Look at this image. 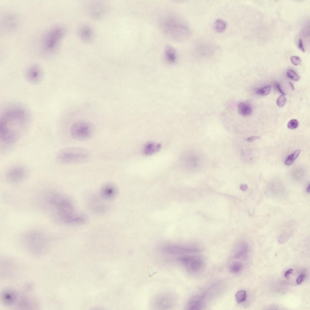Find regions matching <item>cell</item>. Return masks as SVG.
<instances>
[{"label": "cell", "mask_w": 310, "mask_h": 310, "mask_svg": "<svg viewBox=\"0 0 310 310\" xmlns=\"http://www.w3.org/2000/svg\"><path fill=\"white\" fill-rule=\"evenodd\" d=\"M117 193L115 186L111 183H107L101 187L100 194L103 198L106 200H111L114 198Z\"/></svg>", "instance_id": "obj_12"}, {"label": "cell", "mask_w": 310, "mask_h": 310, "mask_svg": "<svg viewBox=\"0 0 310 310\" xmlns=\"http://www.w3.org/2000/svg\"><path fill=\"white\" fill-rule=\"evenodd\" d=\"M29 121V115L24 108L18 106L8 108L0 117L1 139L8 144L15 143L25 131Z\"/></svg>", "instance_id": "obj_2"}, {"label": "cell", "mask_w": 310, "mask_h": 310, "mask_svg": "<svg viewBox=\"0 0 310 310\" xmlns=\"http://www.w3.org/2000/svg\"><path fill=\"white\" fill-rule=\"evenodd\" d=\"M275 86L277 89V90L282 94L285 95L286 94L283 92L282 90L281 85L279 83L276 82L275 84Z\"/></svg>", "instance_id": "obj_33"}, {"label": "cell", "mask_w": 310, "mask_h": 310, "mask_svg": "<svg viewBox=\"0 0 310 310\" xmlns=\"http://www.w3.org/2000/svg\"><path fill=\"white\" fill-rule=\"evenodd\" d=\"M40 205L45 213L54 220L65 223H81L85 218L75 213L71 202L57 192H46L40 200Z\"/></svg>", "instance_id": "obj_1"}, {"label": "cell", "mask_w": 310, "mask_h": 310, "mask_svg": "<svg viewBox=\"0 0 310 310\" xmlns=\"http://www.w3.org/2000/svg\"><path fill=\"white\" fill-rule=\"evenodd\" d=\"M228 26L227 22L221 18H217L215 20L213 24L214 31L218 33H220L224 31Z\"/></svg>", "instance_id": "obj_19"}, {"label": "cell", "mask_w": 310, "mask_h": 310, "mask_svg": "<svg viewBox=\"0 0 310 310\" xmlns=\"http://www.w3.org/2000/svg\"><path fill=\"white\" fill-rule=\"evenodd\" d=\"M204 296L202 295L195 296L192 298L188 302L186 309L187 310H200L202 309L205 306Z\"/></svg>", "instance_id": "obj_13"}, {"label": "cell", "mask_w": 310, "mask_h": 310, "mask_svg": "<svg viewBox=\"0 0 310 310\" xmlns=\"http://www.w3.org/2000/svg\"><path fill=\"white\" fill-rule=\"evenodd\" d=\"M246 292L244 290H240L236 294L235 298L237 302L241 303L246 300Z\"/></svg>", "instance_id": "obj_24"}, {"label": "cell", "mask_w": 310, "mask_h": 310, "mask_svg": "<svg viewBox=\"0 0 310 310\" xmlns=\"http://www.w3.org/2000/svg\"><path fill=\"white\" fill-rule=\"evenodd\" d=\"M290 60L292 64L295 65H299L301 63V60L298 56H292L290 58Z\"/></svg>", "instance_id": "obj_30"}, {"label": "cell", "mask_w": 310, "mask_h": 310, "mask_svg": "<svg viewBox=\"0 0 310 310\" xmlns=\"http://www.w3.org/2000/svg\"><path fill=\"white\" fill-rule=\"evenodd\" d=\"M271 90V87L267 85L258 89L256 91V93L259 95L265 96L269 94Z\"/></svg>", "instance_id": "obj_25"}, {"label": "cell", "mask_w": 310, "mask_h": 310, "mask_svg": "<svg viewBox=\"0 0 310 310\" xmlns=\"http://www.w3.org/2000/svg\"><path fill=\"white\" fill-rule=\"evenodd\" d=\"M64 28L61 25L54 26L48 29L41 41V49L43 54L49 55L57 50L65 34Z\"/></svg>", "instance_id": "obj_4"}, {"label": "cell", "mask_w": 310, "mask_h": 310, "mask_svg": "<svg viewBox=\"0 0 310 310\" xmlns=\"http://www.w3.org/2000/svg\"><path fill=\"white\" fill-rule=\"evenodd\" d=\"M305 275L304 274H301L298 276L297 279L296 283L298 284H300L302 282L304 279Z\"/></svg>", "instance_id": "obj_32"}, {"label": "cell", "mask_w": 310, "mask_h": 310, "mask_svg": "<svg viewBox=\"0 0 310 310\" xmlns=\"http://www.w3.org/2000/svg\"><path fill=\"white\" fill-rule=\"evenodd\" d=\"M238 110L239 114L243 116L250 115L252 112V107L251 105L246 102H242L239 104Z\"/></svg>", "instance_id": "obj_18"}, {"label": "cell", "mask_w": 310, "mask_h": 310, "mask_svg": "<svg viewBox=\"0 0 310 310\" xmlns=\"http://www.w3.org/2000/svg\"><path fill=\"white\" fill-rule=\"evenodd\" d=\"M43 71L41 66L38 64H35L30 66L27 69L25 76L29 83L36 84L41 81L43 77Z\"/></svg>", "instance_id": "obj_11"}, {"label": "cell", "mask_w": 310, "mask_h": 310, "mask_svg": "<svg viewBox=\"0 0 310 310\" xmlns=\"http://www.w3.org/2000/svg\"><path fill=\"white\" fill-rule=\"evenodd\" d=\"M163 252L170 255H182L198 252L199 249L196 248L176 244H167L161 248Z\"/></svg>", "instance_id": "obj_9"}, {"label": "cell", "mask_w": 310, "mask_h": 310, "mask_svg": "<svg viewBox=\"0 0 310 310\" xmlns=\"http://www.w3.org/2000/svg\"><path fill=\"white\" fill-rule=\"evenodd\" d=\"M306 191L307 193H309L310 192V185H308L306 189Z\"/></svg>", "instance_id": "obj_37"}, {"label": "cell", "mask_w": 310, "mask_h": 310, "mask_svg": "<svg viewBox=\"0 0 310 310\" xmlns=\"http://www.w3.org/2000/svg\"><path fill=\"white\" fill-rule=\"evenodd\" d=\"M241 189L243 190H246L247 188V186L246 184H242L241 186Z\"/></svg>", "instance_id": "obj_36"}, {"label": "cell", "mask_w": 310, "mask_h": 310, "mask_svg": "<svg viewBox=\"0 0 310 310\" xmlns=\"http://www.w3.org/2000/svg\"><path fill=\"white\" fill-rule=\"evenodd\" d=\"M161 147L160 144L150 142L146 143L143 148V152L146 155H150L158 152Z\"/></svg>", "instance_id": "obj_15"}, {"label": "cell", "mask_w": 310, "mask_h": 310, "mask_svg": "<svg viewBox=\"0 0 310 310\" xmlns=\"http://www.w3.org/2000/svg\"><path fill=\"white\" fill-rule=\"evenodd\" d=\"M286 74L289 78L294 81H298L300 79L299 76L295 71L291 69L288 70Z\"/></svg>", "instance_id": "obj_27"}, {"label": "cell", "mask_w": 310, "mask_h": 310, "mask_svg": "<svg viewBox=\"0 0 310 310\" xmlns=\"http://www.w3.org/2000/svg\"><path fill=\"white\" fill-rule=\"evenodd\" d=\"M293 270L292 269H290L287 270L285 273L284 276L285 278L289 279V278L290 275L292 273Z\"/></svg>", "instance_id": "obj_34"}, {"label": "cell", "mask_w": 310, "mask_h": 310, "mask_svg": "<svg viewBox=\"0 0 310 310\" xmlns=\"http://www.w3.org/2000/svg\"><path fill=\"white\" fill-rule=\"evenodd\" d=\"M93 132V127L92 124L84 120H80L74 123L70 129L72 137L78 140L88 139L91 137Z\"/></svg>", "instance_id": "obj_6"}, {"label": "cell", "mask_w": 310, "mask_h": 310, "mask_svg": "<svg viewBox=\"0 0 310 310\" xmlns=\"http://www.w3.org/2000/svg\"><path fill=\"white\" fill-rule=\"evenodd\" d=\"M298 48L302 52H304L305 51V49L304 47L303 43L302 40L300 38L299 39L298 42Z\"/></svg>", "instance_id": "obj_31"}, {"label": "cell", "mask_w": 310, "mask_h": 310, "mask_svg": "<svg viewBox=\"0 0 310 310\" xmlns=\"http://www.w3.org/2000/svg\"><path fill=\"white\" fill-rule=\"evenodd\" d=\"M290 85L291 87L292 88V89L293 90V89H294V87L293 85L291 83H290Z\"/></svg>", "instance_id": "obj_38"}, {"label": "cell", "mask_w": 310, "mask_h": 310, "mask_svg": "<svg viewBox=\"0 0 310 310\" xmlns=\"http://www.w3.org/2000/svg\"><path fill=\"white\" fill-rule=\"evenodd\" d=\"M164 54L166 60L170 63H174L177 59V52L175 48L171 45H168L165 46Z\"/></svg>", "instance_id": "obj_14"}, {"label": "cell", "mask_w": 310, "mask_h": 310, "mask_svg": "<svg viewBox=\"0 0 310 310\" xmlns=\"http://www.w3.org/2000/svg\"><path fill=\"white\" fill-rule=\"evenodd\" d=\"M298 126V122L295 119L291 120L288 123V127L290 129H295Z\"/></svg>", "instance_id": "obj_28"}, {"label": "cell", "mask_w": 310, "mask_h": 310, "mask_svg": "<svg viewBox=\"0 0 310 310\" xmlns=\"http://www.w3.org/2000/svg\"><path fill=\"white\" fill-rule=\"evenodd\" d=\"M286 100V98L284 95H281L277 101V105L280 107H283L285 104Z\"/></svg>", "instance_id": "obj_29"}, {"label": "cell", "mask_w": 310, "mask_h": 310, "mask_svg": "<svg viewBox=\"0 0 310 310\" xmlns=\"http://www.w3.org/2000/svg\"><path fill=\"white\" fill-rule=\"evenodd\" d=\"M291 232H286L282 234L278 238V242L281 243H284L287 241L291 235Z\"/></svg>", "instance_id": "obj_26"}, {"label": "cell", "mask_w": 310, "mask_h": 310, "mask_svg": "<svg viewBox=\"0 0 310 310\" xmlns=\"http://www.w3.org/2000/svg\"><path fill=\"white\" fill-rule=\"evenodd\" d=\"M160 24L164 33L173 40L183 41L190 36V31L187 24L176 15L169 14L163 16Z\"/></svg>", "instance_id": "obj_3"}, {"label": "cell", "mask_w": 310, "mask_h": 310, "mask_svg": "<svg viewBox=\"0 0 310 310\" xmlns=\"http://www.w3.org/2000/svg\"><path fill=\"white\" fill-rule=\"evenodd\" d=\"M209 46L204 43H198L196 45V48L197 52L196 54L200 56H206L209 54H210V52L212 51L211 50L212 48L210 47H209Z\"/></svg>", "instance_id": "obj_20"}, {"label": "cell", "mask_w": 310, "mask_h": 310, "mask_svg": "<svg viewBox=\"0 0 310 310\" xmlns=\"http://www.w3.org/2000/svg\"><path fill=\"white\" fill-rule=\"evenodd\" d=\"M260 137L258 136H254L248 138L247 140L249 142H251L256 140L259 139Z\"/></svg>", "instance_id": "obj_35"}, {"label": "cell", "mask_w": 310, "mask_h": 310, "mask_svg": "<svg viewBox=\"0 0 310 310\" xmlns=\"http://www.w3.org/2000/svg\"><path fill=\"white\" fill-rule=\"evenodd\" d=\"M175 298L170 293H164L157 296L153 299L152 305L155 309H168L174 306Z\"/></svg>", "instance_id": "obj_8"}, {"label": "cell", "mask_w": 310, "mask_h": 310, "mask_svg": "<svg viewBox=\"0 0 310 310\" xmlns=\"http://www.w3.org/2000/svg\"><path fill=\"white\" fill-rule=\"evenodd\" d=\"M247 249V246L244 242L239 244L235 249L234 252L233 257L234 258H239L245 253Z\"/></svg>", "instance_id": "obj_21"}, {"label": "cell", "mask_w": 310, "mask_h": 310, "mask_svg": "<svg viewBox=\"0 0 310 310\" xmlns=\"http://www.w3.org/2000/svg\"><path fill=\"white\" fill-rule=\"evenodd\" d=\"M178 260L190 273L193 274L200 273L204 266V260L200 256H183Z\"/></svg>", "instance_id": "obj_7"}, {"label": "cell", "mask_w": 310, "mask_h": 310, "mask_svg": "<svg viewBox=\"0 0 310 310\" xmlns=\"http://www.w3.org/2000/svg\"><path fill=\"white\" fill-rule=\"evenodd\" d=\"M27 171L24 167L15 166L10 169L6 175L7 181L12 183H17L23 181L26 177Z\"/></svg>", "instance_id": "obj_10"}, {"label": "cell", "mask_w": 310, "mask_h": 310, "mask_svg": "<svg viewBox=\"0 0 310 310\" xmlns=\"http://www.w3.org/2000/svg\"><path fill=\"white\" fill-rule=\"evenodd\" d=\"M79 34L80 37L83 41L88 43L93 39V34L92 30L87 26H83L79 29Z\"/></svg>", "instance_id": "obj_16"}, {"label": "cell", "mask_w": 310, "mask_h": 310, "mask_svg": "<svg viewBox=\"0 0 310 310\" xmlns=\"http://www.w3.org/2000/svg\"><path fill=\"white\" fill-rule=\"evenodd\" d=\"M90 153L87 149L79 147H69L58 151L56 156L57 161L63 164L82 163L87 161Z\"/></svg>", "instance_id": "obj_5"}, {"label": "cell", "mask_w": 310, "mask_h": 310, "mask_svg": "<svg viewBox=\"0 0 310 310\" xmlns=\"http://www.w3.org/2000/svg\"><path fill=\"white\" fill-rule=\"evenodd\" d=\"M300 150L298 149L293 153L289 156L285 161V164L287 165H289L292 164L295 160L297 158L300 152Z\"/></svg>", "instance_id": "obj_23"}, {"label": "cell", "mask_w": 310, "mask_h": 310, "mask_svg": "<svg viewBox=\"0 0 310 310\" xmlns=\"http://www.w3.org/2000/svg\"><path fill=\"white\" fill-rule=\"evenodd\" d=\"M243 269L242 264L240 262L235 261L229 265V269L230 272L233 273H237L240 272Z\"/></svg>", "instance_id": "obj_22"}, {"label": "cell", "mask_w": 310, "mask_h": 310, "mask_svg": "<svg viewBox=\"0 0 310 310\" xmlns=\"http://www.w3.org/2000/svg\"><path fill=\"white\" fill-rule=\"evenodd\" d=\"M18 19L14 15H8L4 18L3 24L4 27L7 29H11L15 28L18 24Z\"/></svg>", "instance_id": "obj_17"}]
</instances>
